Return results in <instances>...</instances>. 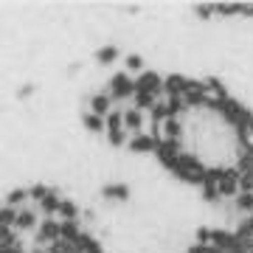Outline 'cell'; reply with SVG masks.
Instances as JSON below:
<instances>
[{
  "instance_id": "2",
  "label": "cell",
  "mask_w": 253,
  "mask_h": 253,
  "mask_svg": "<svg viewBox=\"0 0 253 253\" xmlns=\"http://www.w3.org/2000/svg\"><path fill=\"white\" fill-rule=\"evenodd\" d=\"M0 253H107V248L76 200L31 183L0 200Z\"/></svg>"
},
{
  "instance_id": "3",
  "label": "cell",
  "mask_w": 253,
  "mask_h": 253,
  "mask_svg": "<svg viewBox=\"0 0 253 253\" xmlns=\"http://www.w3.org/2000/svg\"><path fill=\"white\" fill-rule=\"evenodd\" d=\"M186 253H253V214L222 225L200 228Z\"/></svg>"
},
{
  "instance_id": "1",
  "label": "cell",
  "mask_w": 253,
  "mask_h": 253,
  "mask_svg": "<svg viewBox=\"0 0 253 253\" xmlns=\"http://www.w3.org/2000/svg\"><path fill=\"white\" fill-rule=\"evenodd\" d=\"M84 124L149 155L225 222L253 214V110L222 79L126 65L87 99Z\"/></svg>"
}]
</instances>
